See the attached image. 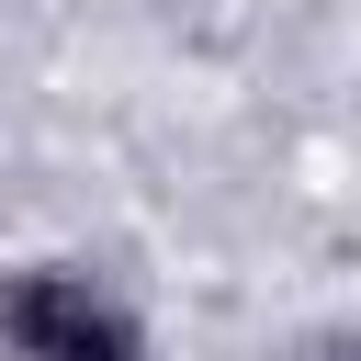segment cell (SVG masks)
Wrapping results in <instances>:
<instances>
[{
    "label": "cell",
    "instance_id": "2",
    "mask_svg": "<svg viewBox=\"0 0 361 361\" xmlns=\"http://www.w3.org/2000/svg\"><path fill=\"white\" fill-rule=\"evenodd\" d=\"M316 361H361V327H338V338H316Z\"/></svg>",
    "mask_w": 361,
    "mask_h": 361
},
{
    "label": "cell",
    "instance_id": "1",
    "mask_svg": "<svg viewBox=\"0 0 361 361\" xmlns=\"http://www.w3.org/2000/svg\"><path fill=\"white\" fill-rule=\"evenodd\" d=\"M0 361H158V327L90 259H11L0 271Z\"/></svg>",
    "mask_w": 361,
    "mask_h": 361
}]
</instances>
